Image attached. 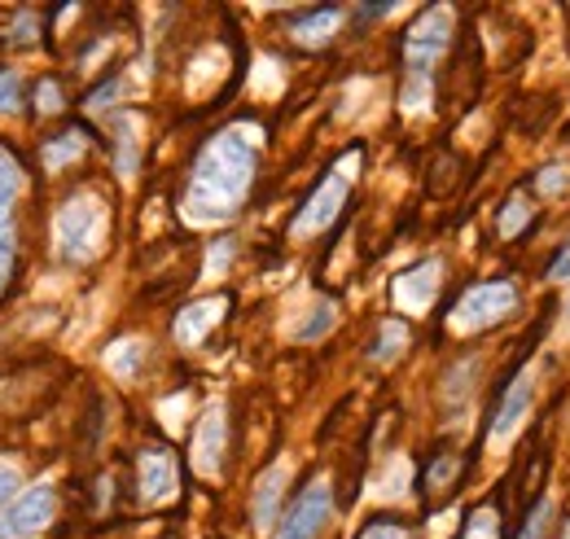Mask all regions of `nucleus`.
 Segmentation results:
<instances>
[{
	"label": "nucleus",
	"mask_w": 570,
	"mask_h": 539,
	"mask_svg": "<svg viewBox=\"0 0 570 539\" xmlns=\"http://www.w3.org/2000/svg\"><path fill=\"white\" fill-rule=\"evenodd\" d=\"M250 180H255V145L237 128L219 133L194 167V180H189V194H185V215L194 224L228 219L242 206V198L250 194Z\"/></svg>",
	"instance_id": "obj_1"
},
{
	"label": "nucleus",
	"mask_w": 570,
	"mask_h": 539,
	"mask_svg": "<svg viewBox=\"0 0 570 539\" xmlns=\"http://www.w3.org/2000/svg\"><path fill=\"white\" fill-rule=\"evenodd\" d=\"M513 307H518V290H513L509 281H483V285H474V290L461 294V303L452 307L448 325H452L456 334L492 330V325H500Z\"/></svg>",
	"instance_id": "obj_2"
},
{
	"label": "nucleus",
	"mask_w": 570,
	"mask_h": 539,
	"mask_svg": "<svg viewBox=\"0 0 570 539\" xmlns=\"http://www.w3.org/2000/svg\"><path fill=\"white\" fill-rule=\"evenodd\" d=\"M58 237H62V255L71 264H83L97 255L101 237H106V210L97 198H71L58 215Z\"/></svg>",
	"instance_id": "obj_3"
},
{
	"label": "nucleus",
	"mask_w": 570,
	"mask_h": 539,
	"mask_svg": "<svg viewBox=\"0 0 570 539\" xmlns=\"http://www.w3.org/2000/svg\"><path fill=\"white\" fill-rule=\"evenodd\" d=\"M448 40H452V9H448V4H434V9H426V13L413 22V31H409V40H404L409 75L430 79V67L448 53Z\"/></svg>",
	"instance_id": "obj_4"
},
{
	"label": "nucleus",
	"mask_w": 570,
	"mask_h": 539,
	"mask_svg": "<svg viewBox=\"0 0 570 539\" xmlns=\"http://www.w3.org/2000/svg\"><path fill=\"white\" fill-rule=\"evenodd\" d=\"M330 509H334L330 482H312V487L294 500V509H289V518H285V527L277 539H316L321 527L330 522Z\"/></svg>",
	"instance_id": "obj_5"
},
{
	"label": "nucleus",
	"mask_w": 570,
	"mask_h": 539,
	"mask_svg": "<svg viewBox=\"0 0 570 539\" xmlns=\"http://www.w3.org/2000/svg\"><path fill=\"white\" fill-rule=\"evenodd\" d=\"M49 518H53V491H49V487H36V491H27V496L0 518V539L40 536V531L49 527Z\"/></svg>",
	"instance_id": "obj_6"
},
{
	"label": "nucleus",
	"mask_w": 570,
	"mask_h": 539,
	"mask_svg": "<svg viewBox=\"0 0 570 539\" xmlns=\"http://www.w3.org/2000/svg\"><path fill=\"white\" fill-rule=\"evenodd\" d=\"M347 203V180L343 176H330V180H321V189L307 198V206L298 210V219H294V237H312V233H321V228H330L334 224V215L343 210Z\"/></svg>",
	"instance_id": "obj_7"
},
{
	"label": "nucleus",
	"mask_w": 570,
	"mask_h": 539,
	"mask_svg": "<svg viewBox=\"0 0 570 539\" xmlns=\"http://www.w3.org/2000/svg\"><path fill=\"white\" fill-rule=\"evenodd\" d=\"M439 272H443V264H439V259H426V264H417V268L400 272V276H395V303H400L404 312L422 316L430 303H434Z\"/></svg>",
	"instance_id": "obj_8"
},
{
	"label": "nucleus",
	"mask_w": 570,
	"mask_h": 539,
	"mask_svg": "<svg viewBox=\"0 0 570 539\" xmlns=\"http://www.w3.org/2000/svg\"><path fill=\"white\" fill-rule=\"evenodd\" d=\"M531 395H535V382H531V373H522L513 386H509V395H504V404H500L497 421H492V448H504L513 434H518V425L527 421V412H531Z\"/></svg>",
	"instance_id": "obj_9"
},
{
	"label": "nucleus",
	"mask_w": 570,
	"mask_h": 539,
	"mask_svg": "<svg viewBox=\"0 0 570 539\" xmlns=\"http://www.w3.org/2000/svg\"><path fill=\"white\" fill-rule=\"evenodd\" d=\"M224 430H228L224 408L219 404L207 408V416H203V425L194 434V465H198V473H207V478H215L219 461H224Z\"/></svg>",
	"instance_id": "obj_10"
},
{
	"label": "nucleus",
	"mask_w": 570,
	"mask_h": 539,
	"mask_svg": "<svg viewBox=\"0 0 570 539\" xmlns=\"http://www.w3.org/2000/svg\"><path fill=\"white\" fill-rule=\"evenodd\" d=\"M224 307H228V298H203V303H194V307H185V312L176 316V337H180L185 346H194V342H203V337L212 334L215 325L224 321Z\"/></svg>",
	"instance_id": "obj_11"
},
{
	"label": "nucleus",
	"mask_w": 570,
	"mask_h": 539,
	"mask_svg": "<svg viewBox=\"0 0 570 539\" xmlns=\"http://www.w3.org/2000/svg\"><path fill=\"white\" fill-rule=\"evenodd\" d=\"M141 491L145 500H167L176 491V465L167 452H145L141 457Z\"/></svg>",
	"instance_id": "obj_12"
},
{
	"label": "nucleus",
	"mask_w": 570,
	"mask_h": 539,
	"mask_svg": "<svg viewBox=\"0 0 570 539\" xmlns=\"http://www.w3.org/2000/svg\"><path fill=\"white\" fill-rule=\"evenodd\" d=\"M285 491V465H273V470L259 478V491H255V527L268 531L273 518H277V504H282Z\"/></svg>",
	"instance_id": "obj_13"
},
{
	"label": "nucleus",
	"mask_w": 570,
	"mask_h": 539,
	"mask_svg": "<svg viewBox=\"0 0 570 539\" xmlns=\"http://www.w3.org/2000/svg\"><path fill=\"white\" fill-rule=\"evenodd\" d=\"M338 22H343L338 9H316L312 18H303V22L294 27V40H298V45H321V40H330V36L338 31Z\"/></svg>",
	"instance_id": "obj_14"
},
{
	"label": "nucleus",
	"mask_w": 570,
	"mask_h": 539,
	"mask_svg": "<svg viewBox=\"0 0 570 539\" xmlns=\"http://www.w3.org/2000/svg\"><path fill=\"white\" fill-rule=\"evenodd\" d=\"M404 342H409V330H404L400 321H386V325L377 330V342H373V351H368V355H373L377 364H391V360L404 351Z\"/></svg>",
	"instance_id": "obj_15"
},
{
	"label": "nucleus",
	"mask_w": 570,
	"mask_h": 539,
	"mask_svg": "<svg viewBox=\"0 0 570 539\" xmlns=\"http://www.w3.org/2000/svg\"><path fill=\"white\" fill-rule=\"evenodd\" d=\"M18 189H22V163H18V154H9L0 145V206L9 203Z\"/></svg>",
	"instance_id": "obj_16"
},
{
	"label": "nucleus",
	"mask_w": 570,
	"mask_h": 539,
	"mask_svg": "<svg viewBox=\"0 0 570 539\" xmlns=\"http://www.w3.org/2000/svg\"><path fill=\"white\" fill-rule=\"evenodd\" d=\"M531 224V203L527 198H509L504 215H500V237H518Z\"/></svg>",
	"instance_id": "obj_17"
},
{
	"label": "nucleus",
	"mask_w": 570,
	"mask_h": 539,
	"mask_svg": "<svg viewBox=\"0 0 570 539\" xmlns=\"http://www.w3.org/2000/svg\"><path fill=\"white\" fill-rule=\"evenodd\" d=\"M79 149H83V136L71 128V133L58 136L53 145H45V163H49V167H62V163H71Z\"/></svg>",
	"instance_id": "obj_18"
},
{
	"label": "nucleus",
	"mask_w": 570,
	"mask_h": 539,
	"mask_svg": "<svg viewBox=\"0 0 570 539\" xmlns=\"http://www.w3.org/2000/svg\"><path fill=\"white\" fill-rule=\"evenodd\" d=\"M137 364H141V342H132V337H128L124 346H115V351H110V369H115L119 378H132V373H137Z\"/></svg>",
	"instance_id": "obj_19"
},
{
	"label": "nucleus",
	"mask_w": 570,
	"mask_h": 539,
	"mask_svg": "<svg viewBox=\"0 0 570 539\" xmlns=\"http://www.w3.org/2000/svg\"><path fill=\"white\" fill-rule=\"evenodd\" d=\"M535 185H540V194H553V198H558V194H567V189H570V167H567V163H549V167L535 176Z\"/></svg>",
	"instance_id": "obj_20"
},
{
	"label": "nucleus",
	"mask_w": 570,
	"mask_h": 539,
	"mask_svg": "<svg viewBox=\"0 0 570 539\" xmlns=\"http://www.w3.org/2000/svg\"><path fill=\"white\" fill-rule=\"evenodd\" d=\"M22 106V79L13 70H0V115H13Z\"/></svg>",
	"instance_id": "obj_21"
},
{
	"label": "nucleus",
	"mask_w": 570,
	"mask_h": 539,
	"mask_svg": "<svg viewBox=\"0 0 570 539\" xmlns=\"http://www.w3.org/2000/svg\"><path fill=\"white\" fill-rule=\"evenodd\" d=\"M497 536H500L497 509H479V513H470V527H465V539H497Z\"/></svg>",
	"instance_id": "obj_22"
},
{
	"label": "nucleus",
	"mask_w": 570,
	"mask_h": 539,
	"mask_svg": "<svg viewBox=\"0 0 570 539\" xmlns=\"http://www.w3.org/2000/svg\"><path fill=\"white\" fill-rule=\"evenodd\" d=\"M553 518V496H544L535 509H531V518H527V527H522V536L518 539H540L544 536V522Z\"/></svg>",
	"instance_id": "obj_23"
},
{
	"label": "nucleus",
	"mask_w": 570,
	"mask_h": 539,
	"mask_svg": "<svg viewBox=\"0 0 570 539\" xmlns=\"http://www.w3.org/2000/svg\"><path fill=\"white\" fill-rule=\"evenodd\" d=\"M330 325H334V307H330V303H316V316H312V321L298 330V337H303V342H316V337L325 334Z\"/></svg>",
	"instance_id": "obj_24"
},
{
	"label": "nucleus",
	"mask_w": 570,
	"mask_h": 539,
	"mask_svg": "<svg viewBox=\"0 0 570 539\" xmlns=\"http://www.w3.org/2000/svg\"><path fill=\"white\" fill-rule=\"evenodd\" d=\"M228 259H233V242H215L212 259H207V276H219L228 268Z\"/></svg>",
	"instance_id": "obj_25"
},
{
	"label": "nucleus",
	"mask_w": 570,
	"mask_h": 539,
	"mask_svg": "<svg viewBox=\"0 0 570 539\" xmlns=\"http://www.w3.org/2000/svg\"><path fill=\"white\" fill-rule=\"evenodd\" d=\"M115 92H119V79H115V84H106V88H97V92L88 97V110H101V106H110V101H115Z\"/></svg>",
	"instance_id": "obj_26"
},
{
	"label": "nucleus",
	"mask_w": 570,
	"mask_h": 539,
	"mask_svg": "<svg viewBox=\"0 0 570 539\" xmlns=\"http://www.w3.org/2000/svg\"><path fill=\"white\" fill-rule=\"evenodd\" d=\"M58 106H62L58 84H53V79H45V84H40V110H58Z\"/></svg>",
	"instance_id": "obj_27"
},
{
	"label": "nucleus",
	"mask_w": 570,
	"mask_h": 539,
	"mask_svg": "<svg viewBox=\"0 0 570 539\" xmlns=\"http://www.w3.org/2000/svg\"><path fill=\"white\" fill-rule=\"evenodd\" d=\"M364 539H409L400 527H391V522H377V527H368L364 531Z\"/></svg>",
	"instance_id": "obj_28"
},
{
	"label": "nucleus",
	"mask_w": 570,
	"mask_h": 539,
	"mask_svg": "<svg viewBox=\"0 0 570 539\" xmlns=\"http://www.w3.org/2000/svg\"><path fill=\"white\" fill-rule=\"evenodd\" d=\"M452 473H456V461H439L430 470V487H443V478H452Z\"/></svg>",
	"instance_id": "obj_29"
},
{
	"label": "nucleus",
	"mask_w": 570,
	"mask_h": 539,
	"mask_svg": "<svg viewBox=\"0 0 570 539\" xmlns=\"http://www.w3.org/2000/svg\"><path fill=\"white\" fill-rule=\"evenodd\" d=\"M13 487H18V473L9 470V465H0V500H9V496H13Z\"/></svg>",
	"instance_id": "obj_30"
},
{
	"label": "nucleus",
	"mask_w": 570,
	"mask_h": 539,
	"mask_svg": "<svg viewBox=\"0 0 570 539\" xmlns=\"http://www.w3.org/2000/svg\"><path fill=\"white\" fill-rule=\"evenodd\" d=\"M9 268H13V246H9V237H0V276L9 281Z\"/></svg>",
	"instance_id": "obj_31"
},
{
	"label": "nucleus",
	"mask_w": 570,
	"mask_h": 539,
	"mask_svg": "<svg viewBox=\"0 0 570 539\" xmlns=\"http://www.w3.org/2000/svg\"><path fill=\"white\" fill-rule=\"evenodd\" d=\"M553 276H570V246L562 251V259L553 264Z\"/></svg>",
	"instance_id": "obj_32"
},
{
	"label": "nucleus",
	"mask_w": 570,
	"mask_h": 539,
	"mask_svg": "<svg viewBox=\"0 0 570 539\" xmlns=\"http://www.w3.org/2000/svg\"><path fill=\"white\" fill-rule=\"evenodd\" d=\"M0 228H4V206H0Z\"/></svg>",
	"instance_id": "obj_33"
},
{
	"label": "nucleus",
	"mask_w": 570,
	"mask_h": 539,
	"mask_svg": "<svg viewBox=\"0 0 570 539\" xmlns=\"http://www.w3.org/2000/svg\"><path fill=\"white\" fill-rule=\"evenodd\" d=\"M0 290H4V276H0Z\"/></svg>",
	"instance_id": "obj_34"
},
{
	"label": "nucleus",
	"mask_w": 570,
	"mask_h": 539,
	"mask_svg": "<svg viewBox=\"0 0 570 539\" xmlns=\"http://www.w3.org/2000/svg\"><path fill=\"white\" fill-rule=\"evenodd\" d=\"M562 539H570V527H567V536H562Z\"/></svg>",
	"instance_id": "obj_35"
},
{
	"label": "nucleus",
	"mask_w": 570,
	"mask_h": 539,
	"mask_svg": "<svg viewBox=\"0 0 570 539\" xmlns=\"http://www.w3.org/2000/svg\"><path fill=\"white\" fill-rule=\"evenodd\" d=\"M567 312H570V298H567Z\"/></svg>",
	"instance_id": "obj_36"
}]
</instances>
